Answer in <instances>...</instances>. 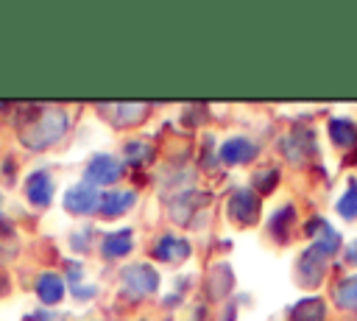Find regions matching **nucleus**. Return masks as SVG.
Returning a JSON list of instances; mask_svg holds the SVG:
<instances>
[{
	"mask_svg": "<svg viewBox=\"0 0 357 321\" xmlns=\"http://www.w3.org/2000/svg\"><path fill=\"white\" fill-rule=\"evenodd\" d=\"M36 318H25V321H59V315H53V313H33Z\"/></svg>",
	"mask_w": 357,
	"mask_h": 321,
	"instance_id": "23",
	"label": "nucleus"
},
{
	"mask_svg": "<svg viewBox=\"0 0 357 321\" xmlns=\"http://www.w3.org/2000/svg\"><path fill=\"white\" fill-rule=\"evenodd\" d=\"M282 151H284V156L293 162V165H298V162H304L307 156H312L315 154V140H312V131H293V134H287L284 140H282Z\"/></svg>",
	"mask_w": 357,
	"mask_h": 321,
	"instance_id": "6",
	"label": "nucleus"
},
{
	"mask_svg": "<svg viewBox=\"0 0 357 321\" xmlns=\"http://www.w3.org/2000/svg\"><path fill=\"white\" fill-rule=\"evenodd\" d=\"M134 201H137V193L134 190H112V193H103L100 195V215L117 218V215L128 212Z\"/></svg>",
	"mask_w": 357,
	"mask_h": 321,
	"instance_id": "9",
	"label": "nucleus"
},
{
	"mask_svg": "<svg viewBox=\"0 0 357 321\" xmlns=\"http://www.w3.org/2000/svg\"><path fill=\"white\" fill-rule=\"evenodd\" d=\"M324 271H326V260L321 254H315L312 248H307L298 260V282L304 288H318L324 279Z\"/></svg>",
	"mask_w": 357,
	"mask_h": 321,
	"instance_id": "7",
	"label": "nucleus"
},
{
	"mask_svg": "<svg viewBox=\"0 0 357 321\" xmlns=\"http://www.w3.org/2000/svg\"><path fill=\"white\" fill-rule=\"evenodd\" d=\"M254 156H257V145L251 140H245V137H231V140H226L220 145V159L229 162V165H243V162H248Z\"/></svg>",
	"mask_w": 357,
	"mask_h": 321,
	"instance_id": "8",
	"label": "nucleus"
},
{
	"mask_svg": "<svg viewBox=\"0 0 357 321\" xmlns=\"http://www.w3.org/2000/svg\"><path fill=\"white\" fill-rule=\"evenodd\" d=\"M28 198L36 204V207H47L50 198H53V181L45 170H36L28 176Z\"/></svg>",
	"mask_w": 357,
	"mask_h": 321,
	"instance_id": "11",
	"label": "nucleus"
},
{
	"mask_svg": "<svg viewBox=\"0 0 357 321\" xmlns=\"http://www.w3.org/2000/svg\"><path fill=\"white\" fill-rule=\"evenodd\" d=\"M337 212H340V215H343L346 221L357 218V181H354V179L349 181V187H346L343 198L337 201Z\"/></svg>",
	"mask_w": 357,
	"mask_h": 321,
	"instance_id": "20",
	"label": "nucleus"
},
{
	"mask_svg": "<svg viewBox=\"0 0 357 321\" xmlns=\"http://www.w3.org/2000/svg\"><path fill=\"white\" fill-rule=\"evenodd\" d=\"M36 296L45 301V304H56L61 296H64V282L59 274H42L36 279Z\"/></svg>",
	"mask_w": 357,
	"mask_h": 321,
	"instance_id": "13",
	"label": "nucleus"
},
{
	"mask_svg": "<svg viewBox=\"0 0 357 321\" xmlns=\"http://www.w3.org/2000/svg\"><path fill=\"white\" fill-rule=\"evenodd\" d=\"M153 257L156 260H165V262H178V260L190 257V243L181 240V237H176V234H165L153 246Z\"/></svg>",
	"mask_w": 357,
	"mask_h": 321,
	"instance_id": "10",
	"label": "nucleus"
},
{
	"mask_svg": "<svg viewBox=\"0 0 357 321\" xmlns=\"http://www.w3.org/2000/svg\"><path fill=\"white\" fill-rule=\"evenodd\" d=\"M120 173H123V165H120L117 159H112V156L103 154V156H95V159L86 165L84 179H86V184L100 187V184H112V181H117Z\"/></svg>",
	"mask_w": 357,
	"mask_h": 321,
	"instance_id": "5",
	"label": "nucleus"
},
{
	"mask_svg": "<svg viewBox=\"0 0 357 321\" xmlns=\"http://www.w3.org/2000/svg\"><path fill=\"white\" fill-rule=\"evenodd\" d=\"M106 109L117 112L114 123H120V126H134V123H139L145 117V106L142 103H117V106H106Z\"/></svg>",
	"mask_w": 357,
	"mask_h": 321,
	"instance_id": "17",
	"label": "nucleus"
},
{
	"mask_svg": "<svg viewBox=\"0 0 357 321\" xmlns=\"http://www.w3.org/2000/svg\"><path fill=\"white\" fill-rule=\"evenodd\" d=\"M126 159L131 165H148L153 159V145H148L145 140H134L126 145Z\"/></svg>",
	"mask_w": 357,
	"mask_h": 321,
	"instance_id": "19",
	"label": "nucleus"
},
{
	"mask_svg": "<svg viewBox=\"0 0 357 321\" xmlns=\"http://www.w3.org/2000/svg\"><path fill=\"white\" fill-rule=\"evenodd\" d=\"M123 288L134 299H142L159 288V274L151 265H128L123 268Z\"/></svg>",
	"mask_w": 357,
	"mask_h": 321,
	"instance_id": "2",
	"label": "nucleus"
},
{
	"mask_svg": "<svg viewBox=\"0 0 357 321\" xmlns=\"http://www.w3.org/2000/svg\"><path fill=\"white\" fill-rule=\"evenodd\" d=\"M293 221V207H282L276 215H273V221H271V232L279 237V240H287V223Z\"/></svg>",
	"mask_w": 357,
	"mask_h": 321,
	"instance_id": "21",
	"label": "nucleus"
},
{
	"mask_svg": "<svg viewBox=\"0 0 357 321\" xmlns=\"http://www.w3.org/2000/svg\"><path fill=\"white\" fill-rule=\"evenodd\" d=\"M349 257L357 262V240H354V246H351V251H349Z\"/></svg>",
	"mask_w": 357,
	"mask_h": 321,
	"instance_id": "24",
	"label": "nucleus"
},
{
	"mask_svg": "<svg viewBox=\"0 0 357 321\" xmlns=\"http://www.w3.org/2000/svg\"><path fill=\"white\" fill-rule=\"evenodd\" d=\"M64 131H67V114L61 109H47L42 114H36L28 126H22L20 140H22V145L42 151V148L53 145L56 140H61Z\"/></svg>",
	"mask_w": 357,
	"mask_h": 321,
	"instance_id": "1",
	"label": "nucleus"
},
{
	"mask_svg": "<svg viewBox=\"0 0 357 321\" xmlns=\"http://www.w3.org/2000/svg\"><path fill=\"white\" fill-rule=\"evenodd\" d=\"M229 215L237 223H243V226L257 223V218H259V198L251 190H234L231 198H229Z\"/></svg>",
	"mask_w": 357,
	"mask_h": 321,
	"instance_id": "4",
	"label": "nucleus"
},
{
	"mask_svg": "<svg viewBox=\"0 0 357 321\" xmlns=\"http://www.w3.org/2000/svg\"><path fill=\"white\" fill-rule=\"evenodd\" d=\"M231 285H234V274L229 271V265H215V268L209 271V279H206L209 296L220 299V296H226V293L231 290Z\"/></svg>",
	"mask_w": 357,
	"mask_h": 321,
	"instance_id": "15",
	"label": "nucleus"
},
{
	"mask_svg": "<svg viewBox=\"0 0 357 321\" xmlns=\"http://www.w3.org/2000/svg\"><path fill=\"white\" fill-rule=\"evenodd\" d=\"M324 315H326V304H324V299L310 296V299H301V301L293 307L290 321H324Z\"/></svg>",
	"mask_w": 357,
	"mask_h": 321,
	"instance_id": "14",
	"label": "nucleus"
},
{
	"mask_svg": "<svg viewBox=\"0 0 357 321\" xmlns=\"http://www.w3.org/2000/svg\"><path fill=\"white\" fill-rule=\"evenodd\" d=\"M64 207H67V212L89 215V212L100 209V193H98V187H92V184H86V181H84V184H75V187L67 190Z\"/></svg>",
	"mask_w": 357,
	"mask_h": 321,
	"instance_id": "3",
	"label": "nucleus"
},
{
	"mask_svg": "<svg viewBox=\"0 0 357 321\" xmlns=\"http://www.w3.org/2000/svg\"><path fill=\"white\" fill-rule=\"evenodd\" d=\"M254 181H257V187H259L262 193H271L273 184L279 181V170H262V173L254 176Z\"/></svg>",
	"mask_w": 357,
	"mask_h": 321,
	"instance_id": "22",
	"label": "nucleus"
},
{
	"mask_svg": "<svg viewBox=\"0 0 357 321\" xmlns=\"http://www.w3.org/2000/svg\"><path fill=\"white\" fill-rule=\"evenodd\" d=\"M329 137L335 140V145H343V148H351L357 142V128L351 120H343V117H335L329 120Z\"/></svg>",
	"mask_w": 357,
	"mask_h": 321,
	"instance_id": "16",
	"label": "nucleus"
},
{
	"mask_svg": "<svg viewBox=\"0 0 357 321\" xmlns=\"http://www.w3.org/2000/svg\"><path fill=\"white\" fill-rule=\"evenodd\" d=\"M131 243H134V237H131V232H128V229L109 232V234L100 240V251H103V257L114 260V257L128 254V251H131Z\"/></svg>",
	"mask_w": 357,
	"mask_h": 321,
	"instance_id": "12",
	"label": "nucleus"
},
{
	"mask_svg": "<svg viewBox=\"0 0 357 321\" xmlns=\"http://www.w3.org/2000/svg\"><path fill=\"white\" fill-rule=\"evenodd\" d=\"M335 301L346 310H357V276H346L335 288Z\"/></svg>",
	"mask_w": 357,
	"mask_h": 321,
	"instance_id": "18",
	"label": "nucleus"
}]
</instances>
